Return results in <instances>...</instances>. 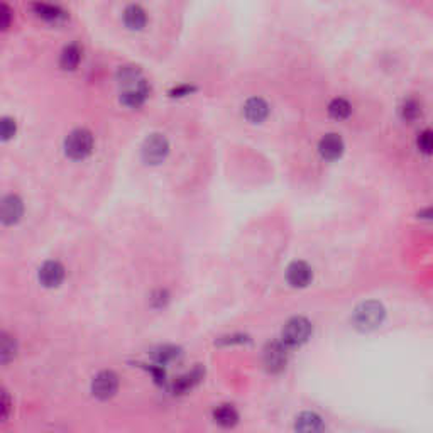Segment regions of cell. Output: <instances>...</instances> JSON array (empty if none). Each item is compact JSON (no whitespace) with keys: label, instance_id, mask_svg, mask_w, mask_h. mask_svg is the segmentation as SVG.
Returning a JSON list of instances; mask_svg holds the SVG:
<instances>
[{"label":"cell","instance_id":"cell-3","mask_svg":"<svg viewBox=\"0 0 433 433\" xmlns=\"http://www.w3.org/2000/svg\"><path fill=\"white\" fill-rule=\"evenodd\" d=\"M312 335V323L303 317H295L283 328V342L288 347H298L305 344Z\"/></svg>","mask_w":433,"mask_h":433},{"label":"cell","instance_id":"cell-5","mask_svg":"<svg viewBox=\"0 0 433 433\" xmlns=\"http://www.w3.org/2000/svg\"><path fill=\"white\" fill-rule=\"evenodd\" d=\"M288 345L284 342H271L264 349V364L271 373H280L286 367Z\"/></svg>","mask_w":433,"mask_h":433},{"label":"cell","instance_id":"cell-26","mask_svg":"<svg viewBox=\"0 0 433 433\" xmlns=\"http://www.w3.org/2000/svg\"><path fill=\"white\" fill-rule=\"evenodd\" d=\"M418 219L430 220V222H433V207H428V208H425V210L418 212Z\"/></svg>","mask_w":433,"mask_h":433},{"label":"cell","instance_id":"cell-19","mask_svg":"<svg viewBox=\"0 0 433 433\" xmlns=\"http://www.w3.org/2000/svg\"><path fill=\"white\" fill-rule=\"evenodd\" d=\"M352 114L351 103L345 99H334L328 103V115L335 121H345Z\"/></svg>","mask_w":433,"mask_h":433},{"label":"cell","instance_id":"cell-16","mask_svg":"<svg viewBox=\"0 0 433 433\" xmlns=\"http://www.w3.org/2000/svg\"><path fill=\"white\" fill-rule=\"evenodd\" d=\"M82 60V49L78 45H70L63 49L60 58V64L63 70H75Z\"/></svg>","mask_w":433,"mask_h":433},{"label":"cell","instance_id":"cell-23","mask_svg":"<svg viewBox=\"0 0 433 433\" xmlns=\"http://www.w3.org/2000/svg\"><path fill=\"white\" fill-rule=\"evenodd\" d=\"M176 356H178V351H176V349H173V347H162L158 352H154V357H156L158 362H161V364H164V362H168V360L175 359Z\"/></svg>","mask_w":433,"mask_h":433},{"label":"cell","instance_id":"cell-27","mask_svg":"<svg viewBox=\"0 0 433 433\" xmlns=\"http://www.w3.org/2000/svg\"><path fill=\"white\" fill-rule=\"evenodd\" d=\"M7 413H9V396H7V393H3L2 395V418H5Z\"/></svg>","mask_w":433,"mask_h":433},{"label":"cell","instance_id":"cell-15","mask_svg":"<svg viewBox=\"0 0 433 433\" xmlns=\"http://www.w3.org/2000/svg\"><path fill=\"white\" fill-rule=\"evenodd\" d=\"M295 428H297L298 432H322L325 430V425L319 415L306 411V413H301L297 418Z\"/></svg>","mask_w":433,"mask_h":433},{"label":"cell","instance_id":"cell-14","mask_svg":"<svg viewBox=\"0 0 433 433\" xmlns=\"http://www.w3.org/2000/svg\"><path fill=\"white\" fill-rule=\"evenodd\" d=\"M32 10H34V14L39 19L48 21V23H58V21L64 17V12L60 7L49 2H41V0H38V2L32 5Z\"/></svg>","mask_w":433,"mask_h":433},{"label":"cell","instance_id":"cell-11","mask_svg":"<svg viewBox=\"0 0 433 433\" xmlns=\"http://www.w3.org/2000/svg\"><path fill=\"white\" fill-rule=\"evenodd\" d=\"M288 283L293 288H305L312 281V268L303 261H295L286 271Z\"/></svg>","mask_w":433,"mask_h":433},{"label":"cell","instance_id":"cell-7","mask_svg":"<svg viewBox=\"0 0 433 433\" xmlns=\"http://www.w3.org/2000/svg\"><path fill=\"white\" fill-rule=\"evenodd\" d=\"M117 386H119L117 376H115L114 373H110V371H103V373H100L99 376L93 379L92 391L97 398L108 399L115 395Z\"/></svg>","mask_w":433,"mask_h":433},{"label":"cell","instance_id":"cell-20","mask_svg":"<svg viewBox=\"0 0 433 433\" xmlns=\"http://www.w3.org/2000/svg\"><path fill=\"white\" fill-rule=\"evenodd\" d=\"M201 376H203V373H201V369L191 371V373L186 374V376L180 378L178 381L175 382V391H176V393H185V391H188L191 386L197 384V382L200 381Z\"/></svg>","mask_w":433,"mask_h":433},{"label":"cell","instance_id":"cell-10","mask_svg":"<svg viewBox=\"0 0 433 433\" xmlns=\"http://www.w3.org/2000/svg\"><path fill=\"white\" fill-rule=\"evenodd\" d=\"M122 21L129 31H143L147 26V12L139 3H131L129 7H125Z\"/></svg>","mask_w":433,"mask_h":433},{"label":"cell","instance_id":"cell-12","mask_svg":"<svg viewBox=\"0 0 433 433\" xmlns=\"http://www.w3.org/2000/svg\"><path fill=\"white\" fill-rule=\"evenodd\" d=\"M64 277V268L56 261H49L42 264L39 269V281L45 284L46 288H56Z\"/></svg>","mask_w":433,"mask_h":433},{"label":"cell","instance_id":"cell-25","mask_svg":"<svg viewBox=\"0 0 433 433\" xmlns=\"http://www.w3.org/2000/svg\"><path fill=\"white\" fill-rule=\"evenodd\" d=\"M9 21H10V10H9V7L3 5L2 7V27L3 29L9 27Z\"/></svg>","mask_w":433,"mask_h":433},{"label":"cell","instance_id":"cell-21","mask_svg":"<svg viewBox=\"0 0 433 433\" xmlns=\"http://www.w3.org/2000/svg\"><path fill=\"white\" fill-rule=\"evenodd\" d=\"M417 146L420 153L433 156V129H425V131L420 132L417 139Z\"/></svg>","mask_w":433,"mask_h":433},{"label":"cell","instance_id":"cell-9","mask_svg":"<svg viewBox=\"0 0 433 433\" xmlns=\"http://www.w3.org/2000/svg\"><path fill=\"white\" fill-rule=\"evenodd\" d=\"M244 115L251 124H261L269 115L268 102L259 97H252L244 103Z\"/></svg>","mask_w":433,"mask_h":433},{"label":"cell","instance_id":"cell-1","mask_svg":"<svg viewBox=\"0 0 433 433\" xmlns=\"http://www.w3.org/2000/svg\"><path fill=\"white\" fill-rule=\"evenodd\" d=\"M384 306L379 301H364L354 312V325L362 332H371L378 328L384 320Z\"/></svg>","mask_w":433,"mask_h":433},{"label":"cell","instance_id":"cell-18","mask_svg":"<svg viewBox=\"0 0 433 433\" xmlns=\"http://www.w3.org/2000/svg\"><path fill=\"white\" fill-rule=\"evenodd\" d=\"M215 421L222 427H234L239 420V415H237L236 408L230 406V405H223L220 408H216L215 413H214Z\"/></svg>","mask_w":433,"mask_h":433},{"label":"cell","instance_id":"cell-17","mask_svg":"<svg viewBox=\"0 0 433 433\" xmlns=\"http://www.w3.org/2000/svg\"><path fill=\"white\" fill-rule=\"evenodd\" d=\"M421 112H423V108H421V103L417 99H406L399 107V115L408 124L418 121L421 117Z\"/></svg>","mask_w":433,"mask_h":433},{"label":"cell","instance_id":"cell-22","mask_svg":"<svg viewBox=\"0 0 433 433\" xmlns=\"http://www.w3.org/2000/svg\"><path fill=\"white\" fill-rule=\"evenodd\" d=\"M14 354H16V344H14V341H10L9 335L3 334V338H2V360L3 362H9L10 357H14Z\"/></svg>","mask_w":433,"mask_h":433},{"label":"cell","instance_id":"cell-6","mask_svg":"<svg viewBox=\"0 0 433 433\" xmlns=\"http://www.w3.org/2000/svg\"><path fill=\"white\" fill-rule=\"evenodd\" d=\"M147 95H149V86L143 78V80L132 83V85H125L124 92L121 93V102L129 108H139L146 102Z\"/></svg>","mask_w":433,"mask_h":433},{"label":"cell","instance_id":"cell-2","mask_svg":"<svg viewBox=\"0 0 433 433\" xmlns=\"http://www.w3.org/2000/svg\"><path fill=\"white\" fill-rule=\"evenodd\" d=\"M93 149V136L92 132L86 129H77V131L70 132L64 140V153L68 158L75 161L85 160L90 156Z\"/></svg>","mask_w":433,"mask_h":433},{"label":"cell","instance_id":"cell-13","mask_svg":"<svg viewBox=\"0 0 433 433\" xmlns=\"http://www.w3.org/2000/svg\"><path fill=\"white\" fill-rule=\"evenodd\" d=\"M23 215V201L16 195H9L2 201V220L5 225L16 223Z\"/></svg>","mask_w":433,"mask_h":433},{"label":"cell","instance_id":"cell-4","mask_svg":"<svg viewBox=\"0 0 433 433\" xmlns=\"http://www.w3.org/2000/svg\"><path fill=\"white\" fill-rule=\"evenodd\" d=\"M169 153V143L164 136L153 134L143 146V158L147 164H160Z\"/></svg>","mask_w":433,"mask_h":433},{"label":"cell","instance_id":"cell-8","mask_svg":"<svg viewBox=\"0 0 433 433\" xmlns=\"http://www.w3.org/2000/svg\"><path fill=\"white\" fill-rule=\"evenodd\" d=\"M344 140L338 134H327L320 139L319 153L325 161H337L344 154Z\"/></svg>","mask_w":433,"mask_h":433},{"label":"cell","instance_id":"cell-24","mask_svg":"<svg viewBox=\"0 0 433 433\" xmlns=\"http://www.w3.org/2000/svg\"><path fill=\"white\" fill-rule=\"evenodd\" d=\"M14 134H16V122H14L10 117H5L2 121V137H3V140H9Z\"/></svg>","mask_w":433,"mask_h":433}]
</instances>
